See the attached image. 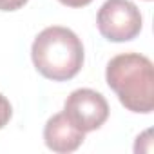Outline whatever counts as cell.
Wrapping results in <instances>:
<instances>
[{"mask_svg": "<svg viewBox=\"0 0 154 154\" xmlns=\"http://www.w3.org/2000/svg\"><path fill=\"white\" fill-rule=\"evenodd\" d=\"M63 6H69V8H84L87 4H91L93 0H60Z\"/></svg>", "mask_w": 154, "mask_h": 154, "instance_id": "8", "label": "cell"}, {"mask_svg": "<svg viewBox=\"0 0 154 154\" xmlns=\"http://www.w3.org/2000/svg\"><path fill=\"white\" fill-rule=\"evenodd\" d=\"M98 29L109 42H129L141 31V13L131 0H105L96 17Z\"/></svg>", "mask_w": 154, "mask_h": 154, "instance_id": "3", "label": "cell"}, {"mask_svg": "<svg viewBox=\"0 0 154 154\" xmlns=\"http://www.w3.org/2000/svg\"><path fill=\"white\" fill-rule=\"evenodd\" d=\"M44 140L51 150L65 154V152L76 150L84 143L85 132L80 131L78 127H74L63 112H58L47 120L44 129Z\"/></svg>", "mask_w": 154, "mask_h": 154, "instance_id": "5", "label": "cell"}, {"mask_svg": "<svg viewBox=\"0 0 154 154\" xmlns=\"http://www.w3.org/2000/svg\"><path fill=\"white\" fill-rule=\"evenodd\" d=\"M27 4V0H0V11H17Z\"/></svg>", "mask_w": 154, "mask_h": 154, "instance_id": "7", "label": "cell"}, {"mask_svg": "<svg viewBox=\"0 0 154 154\" xmlns=\"http://www.w3.org/2000/svg\"><path fill=\"white\" fill-rule=\"evenodd\" d=\"M107 85L116 93L122 105L132 112L149 114L154 109L152 62L140 53H123L107 63Z\"/></svg>", "mask_w": 154, "mask_h": 154, "instance_id": "1", "label": "cell"}, {"mask_svg": "<svg viewBox=\"0 0 154 154\" xmlns=\"http://www.w3.org/2000/svg\"><path fill=\"white\" fill-rule=\"evenodd\" d=\"M63 114L74 127L84 132H91L107 122L109 103L100 93L93 89H76L67 96Z\"/></svg>", "mask_w": 154, "mask_h": 154, "instance_id": "4", "label": "cell"}, {"mask_svg": "<svg viewBox=\"0 0 154 154\" xmlns=\"http://www.w3.org/2000/svg\"><path fill=\"white\" fill-rule=\"evenodd\" d=\"M31 56L42 76L53 82H65L80 72L84 65V45L71 29L51 26L35 38Z\"/></svg>", "mask_w": 154, "mask_h": 154, "instance_id": "2", "label": "cell"}, {"mask_svg": "<svg viewBox=\"0 0 154 154\" xmlns=\"http://www.w3.org/2000/svg\"><path fill=\"white\" fill-rule=\"evenodd\" d=\"M11 114H13V109H11V103L6 96L0 94V129L6 127L11 120Z\"/></svg>", "mask_w": 154, "mask_h": 154, "instance_id": "6", "label": "cell"}]
</instances>
